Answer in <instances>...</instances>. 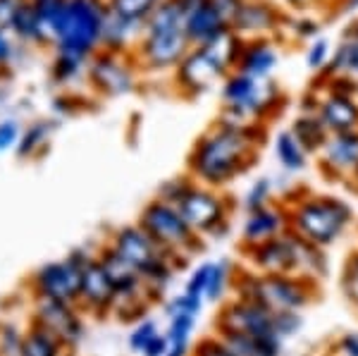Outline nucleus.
<instances>
[{"mask_svg": "<svg viewBox=\"0 0 358 356\" xmlns=\"http://www.w3.org/2000/svg\"><path fill=\"white\" fill-rule=\"evenodd\" d=\"M268 141V124H229L217 120L196 139L189 153V177L224 192L253 168Z\"/></svg>", "mask_w": 358, "mask_h": 356, "instance_id": "nucleus-1", "label": "nucleus"}, {"mask_svg": "<svg viewBox=\"0 0 358 356\" xmlns=\"http://www.w3.org/2000/svg\"><path fill=\"white\" fill-rule=\"evenodd\" d=\"M158 199L179 211L187 225L203 239H224L234 229V199L229 194L199 185L194 177H177L160 187Z\"/></svg>", "mask_w": 358, "mask_h": 356, "instance_id": "nucleus-2", "label": "nucleus"}, {"mask_svg": "<svg viewBox=\"0 0 358 356\" xmlns=\"http://www.w3.org/2000/svg\"><path fill=\"white\" fill-rule=\"evenodd\" d=\"M282 204L289 213V229L306 242L330 249L344 237L356 222V213L349 201L332 194H313L294 187Z\"/></svg>", "mask_w": 358, "mask_h": 356, "instance_id": "nucleus-3", "label": "nucleus"}, {"mask_svg": "<svg viewBox=\"0 0 358 356\" xmlns=\"http://www.w3.org/2000/svg\"><path fill=\"white\" fill-rule=\"evenodd\" d=\"M220 115L217 120L229 124H270L287 108V96L275 79L248 77L244 72H229L220 84Z\"/></svg>", "mask_w": 358, "mask_h": 356, "instance_id": "nucleus-4", "label": "nucleus"}, {"mask_svg": "<svg viewBox=\"0 0 358 356\" xmlns=\"http://www.w3.org/2000/svg\"><path fill=\"white\" fill-rule=\"evenodd\" d=\"M194 45L184 29V15L177 0H160L143 24V34L134 50L136 65L148 72H175Z\"/></svg>", "mask_w": 358, "mask_h": 356, "instance_id": "nucleus-5", "label": "nucleus"}, {"mask_svg": "<svg viewBox=\"0 0 358 356\" xmlns=\"http://www.w3.org/2000/svg\"><path fill=\"white\" fill-rule=\"evenodd\" d=\"M241 45L244 38L236 36L234 31L222 34L208 45H194L172 72L179 94L184 99H201L217 84H222L239 62Z\"/></svg>", "mask_w": 358, "mask_h": 356, "instance_id": "nucleus-6", "label": "nucleus"}, {"mask_svg": "<svg viewBox=\"0 0 358 356\" xmlns=\"http://www.w3.org/2000/svg\"><path fill=\"white\" fill-rule=\"evenodd\" d=\"M108 13V0H67L50 34L55 41V53L89 62L103 48V27Z\"/></svg>", "mask_w": 358, "mask_h": 356, "instance_id": "nucleus-7", "label": "nucleus"}, {"mask_svg": "<svg viewBox=\"0 0 358 356\" xmlns=\"http://www.w3.org/2000/svg\"><path fill=\"white\" fill-rule=\"evenodd\" d=\"M317 283L306 280L301 275H258L248 268H239L234 280V297L253 299L277 311H299L308 308L317 297Z\"/></svg>", "mask_w": 358, "mask_h": 356, "instance_id": "nucleus-8", "label": "nucleus"}, {"mask_svg": "<svg viewBox=\"0 0 358 356\" xmlns=\"http://www.w3.org/2000/svg\"><path fill=\"white\" fill-rule=\"evenodd\" d=\"M113 249L124 258L129 266H134L143 278L148 297H160L170 287L172 275L177 271V258L170 256L151 234L141 225L120 227L113 239Z\"/></svg>", "mask_w": 358, "mask_h": 356, "instance_id": "nucleus-9", "label": "nucleus"}, {"mask_svg": "<svg viewBox=\"0 0 358 356\" xmlns=\"http://www.w3.org/2000/svg\"><path fill=\"white\" fill-rule=\"evenodd\" d=\"M138 225L158 242L170 256L177 261L187 263L189 258L201 254L206 249V239L199 237L192 227L187 225L179 211L163 199H155L141 211Z\"/></svg>", "mask_w": 358, "mask_h": 356, "instance_id": "nucleus-10", "label": "nucleus"}, {"mask_svg": "<svg viewBox=\"0 0 358 356\" xmlns=\"http://www.w3.org/2000/svg\"><path fill=\"white\" fill-rule=\"evenodd\" d=\"M86 77H89L91 89L106 99L127 96L136 86V60L134 55L98 50L89 60Z\"/></svg>", "mask_w": 358, "mask_h": 356, "instance_id": "nucleus-11", "label": "nucleus"}, {"mask_svg": "<svg viewBox=\"0 0 358 356\" xmlns=\"http://www.w3.org/2000/svg\"><path fill=\"white\" fill-rule=\"evenodd\" d=\"M215 332L217 335H222V332H244V335L253 337L277 335L275 313L253 299L232 297V299L220 304V311L215 315Z\"/></svg>", "mask_w": 358, "mask_h": 356, "instance_id": "nucleus-12", "label": "nucleus"}, {"mask_svg": "<svg viewBox=\"0 0 358 356\" xmlns=\"http://www.w3.org/2000/svg\"><path fill=\"white\" fill-rule=\"evenodd\" d=\"M239 254L246 258L248 271L258 275H296L299 237L289 229L263 244L239 249Z\"/></svg>", "mask_w": 358, "mask_h": 356, "instance_id": "nucleus-13", "label": "nucleus"}, {"mask_svg": "<svg viewBox=\"0 0 358 356\" xmlns=\"http://www.w3.org/2000/svg\"><path fill=\"white\" fill-rule=\"evenodd\" d=\"M317 172L327 182L351 185L358 172V129L344 134H330V139L317 153Z\"/></svg>", "mask_w": 358, "mask_h": 356, "instance_id": "nucleus-14", "label": "nucleus"}, {"mask_svg": "<svg viewBox=\"0 0 358 356\" xmlns=\"http://www.w3.org/2000/svg\"><path fill=\"white\" fill-rule=\"evenodd\" d=\"M287 17L289 15L273 0H244L232 24V31L244 41L248 38H280Z\"/></svg>", "mask_w": 358, "mask_h": 356, "instance_id": "nucleus-15", "label": "nucleus"}, {"mask_svg": "<svg viewBox=\"0 0 358 356\" xmlns=\"http://www.w3.org/2000/svg\"><path fill=\"white\" fill-rule=\"evenodd\" d=\"M38 292L45 299L62 301V304H79L82 301V268L77 258L69 256L65 261H55L43 266L36 275Z\"/></svg>", "mask_w": 358, "mask_h": 356, "instance_id": "nucleus-16", "label": "nucleus"}, {"mask_svg": "<svg viewBox=\"0 0 358 356\" xmlns=\"http://www.w3.org/2000/svg\"><path fill=\"white\" fill-rule=\"evenodd\" d=\"M285 232H289V213H287V206L277 201L261 211L244 213V220L239 225V249L263 244Z\"/></svg>", "mask_w": 358, "mask_h": 356, "instance_id": "nucleus-17", "label": "nucleus"}, {"mask_svg": "<svg viewBox=\"0 0 358 356\" xmlns=\"http://www.w3.org/2000/svg\"><path fill=\"white\" fill-rule=\"evenodd\" d=\"M72 256L77 258L79 268H82V304H86L96 313H106L117 306V292H115L101 261L82 254V251H74Z\"/></svg>", "mask_w": 358, "mask_h": 356, "instance_id": "nucleus-18", "label": "nucleus"}, {"mask_svg": "<svg viewBox=\"0 0 358 356\" xmlns=\"http://www.w3.org/2000/svg\"><path fill=\"white\" fill-rule=\"evenodd\" d=\"M36 318H38V328L50 332L60 344L74 347V344L82 342L84 323H82V318H79V313L74 311L72 304H62V301H53V299L41 297V299H38Z\"/></svg>", "mask_w": 358, "mask_h": 356, "instance_id": "nucleus-19", "label": "nucleus"}, {"mask_svg": "<svg viewBox=\"0 0 358 356\" xmlns=\"http://www.w3.org/2000/svg\"><path fill=\"white\" fill-rule=\"evenodd\" d=\"M317 118L327 127L330 134H344V131L358 129V99L356 96H342L332 91L317 89Z\"/></svg>", "mask_w": 358, "mask_h": 356, "instance_id": "nucleus-20", "label": "nucleus"}, {"mask_svg": "<svg viewBox=\"0 0 358 356\" xmlns=\"http://www.w3.org/2000/svg\"><path fill=\"white\" fill-rule=\"evenodd\" d=\"M277 41L280 38H248V41H244L239 53V62H236L234 70L244 72L248 77L273 79L282 62L280 43Z\"/></svg>", "mask_w": 358, "mask_h": 356, "instance_id": "nucleus-21", "label": "nucleus"}, {"mask_svg": "<svg viewBox=\"0 0 358 356\" xmlns=\"http://www.w3.org/2000/svg\"><path fill=\"white\" fill-rule=\"evenodd\" d=\"M98 261H101V266L106 268L108 278H110L115 292H117V304L138 301L143 294H146L143 278L138 275L134 266H129V263L113 249V246H108V249L98 256Z\"/></svg>", "mask_w": 358, "mask_h": 356, "instance_id": "nucleus-22", "label": "nucleus"}, {"mask_svg": "<svg viewBox=\"0 0 358 356\" xmlns=\"http://www.w3.org/2000/svg\"><path fill=\"white\" fill-rule=\"evenodd\" d=\"M184 29H187V36L192 45H208L215 38H220L222 34L232 31L220 15L215 13V8L210 5V0H203L196 10H192L184 17Z\"/></svg>", "mask_w": 358, "mask_h": 356, "instance_id": "nucleus-23", "label": "nucleus"}, {"mask_svg": "<svg viewBox=\"0 0 358 356\" xmlns=\"http://www.w3.org/2000/svg\"><path fill=\"white\" fill-rule=\"evenodd\" d=\"M141 34L143 24H136V22H129L115 13H108L106 27H103V50L134 55Z\"/></svg>", "mask_w": 358, "mask_h": 356, "instance_id": "nucleus-24", "label": "nucleus"}, {"mask_svg": "<svg viewBox=\"0 0 358 356\" xmlns=\"http://www.w3.org/2000/svg\"><path fill=\"white\" fill-rule=\"evenodd\" d=\"M273 153L285 175H301L308 170L310 158H313L292 129H280L273 136Z\"/></svg>", "mask_w": 358, "mask_h": 356, "instance_id": "nucleus-25", "label": "nucleus"}, {"mask_svg": "<svg viewBox=\"0 0 358 356\" xmlns=\"http://www.w3.org/2000/svg\"><path fill=\"white\" fill-rule=\"evenodd\" d=\"M220 337L229 344V349H232L236 356H282L285 354V340H280L277 335L253 337V335H244V332H222Z\"/></svg>", "mask_w": 358, "mask_h": 356, "instance_id": "nucleus-26", "label": "nucleus"}, {"mask_svg": "<svg viewBox=\"0 0 358 356\" xmlns=\"http://www.w3.org/2000/svg\"><path fill=\"white\" fill-rule=\"evenodd\" d=\"M299 237V234H296ZM296 275L306 280H313L320 285L322 280L330 275V258H327V249L306 242L299 237V261H296Z\"/></svg>", "mask_w": 358, "mask_h": 356, "instance_id": "nucleus-27", "label": "nucleus"}, {"mask_svg": "<svg viewBox=\"0 0 358 356\" xmlns=\"http://www.w3.org/2000/svg\"><path fill=\"white\" fill-rule=\"evenodd\" d=\"M289 129L296 134V139L303 143L310 156H317L327 139H330V131L322 124V120L317 118V113H299Z\"/></svg>", "mask_w": 358, "mask_h": 356, "instance_id": "nucleus-28", "label": "nucleus"}, {"mask_svg": "<svg viewBox=\"0 0 358 356\" xmlns=\"http://www.w3.org/2000/svg\"><path fill=\"white\" fill-rule=\"evenodd\" d=\"M330 74H339V77H349L351 82L358 84V38L344 34L339 43L332 50V60L322 74L317 77H330Z\"/></svg>", "mask_w": 358, "mask_h": 356, "instance_id": "nucleus-29", "label": "nucleus"}, {"mask_svg": "<svg viewBox=\"0 0 358 356\" xmlns=\"http://www.w3.org/2000/svg\"><path fill=\"white\" fill-rule=\"evenodd\" d=\"M239 268L234 266L229 258H220V261H213L210 280H208L206 290V301L208 304H222L227 301V294L234 290V280Z\"/></svg>", "mask_w": 358, "mask_h": 356, "instance_id": "nucleus-30", "label": "nucleus"}, {"mask_svg": "<svg viewBox=\"0 0 358 356\" xmlns=\"http://www.w3.org/2000/svg\"><path fill=\"white\" fill-rule=\"evenodd\" d=\"M10 31H13L20 41H27V43H43V41H48V38H50L31 0H29L24 8L17 13L13 27H10Z\"/></svg>", "mask_w": 358, "mask_h": 356, "instance_id": "nucleus-31", "label": "nucleus"}, {"mask_svg": "<svg viewBox=\"0 0 358 356\" xmlns=\"http://www.w3.org/2000/svg\"><path fill=\"white\" fill-rule=\"evenodd\" d=\"M320 29H322V22L317 20L315 15L310 13H299V15H289L285 22V29H282V38H287L289 34V41H315L320 36Z\"/></svg>", "mask_w": 358, "mask_h": 356, "instance_id": "nucleus-32", "label": "nucleus"}, {"mask_svg": "<svg viewBox=\"0 0 358 356\" xmlns=\"http://www.w3.org/2000/svg\"><path fill=\"white\" fill-rule=\"evenodd\" d=\"M275 194H277V185L273 177H258V180L246 189L244 199H241V211L251 213V211H261L265 206H273Z\"/></svg>", "mask_w": 358, "mask_h": 356, "instance_id": "nucleus-33", "label": "nucleus"}, {"mask_svg": "<svg viewBox=\"0 0 358 356\" xmlns=\"http://www.w3.org/2000/svg\"><path fill=\"white\" fill-rule=\"evenodd\" d=\"M158 3L160 0H108V8H110V13L124 17V20L146 24V20L158 8Z\"/></svg>", "mask_w": 358, "mask_h": 356, "instance_id": "nucleus-34", "label": "nucleus"}, {"mask_svg": "<svg viewBox=\"0 0 358 356\" xmlns=\"http://www.w3.org/2000/svg\"><path fill=\"white\" fill-rule=\"evenodd\" d=\"M60 347L62 344L50 332L36 328L22 342V356H60Z\"/></svg>", "mask_w": 358, "mask_h": 356, "instance_id": "nucleus-35", "label": "nucleus"}, {"mask_svg": "<svg viewBox=\"0 0 358 356\" xmlns=\"http://www.w3.org/2000/svg\"><path fill=\"white\" fill-rule=\"evenodd\" d=\"M332 43L327 41L325 36H317L315 41L308 43V48H306V67H308L310 72L315 74H322L330 67V60H332Z\"/></svg>", "mask_w": 358, "mask_h": 356, "instance_id": "nucleus-36", "label": "nucleus"}, {"mask_svg": "<svg viewBox=\"0 0 358 356\" xmlns=\"http://www.w3.org/2000/svg\"><path fill=\"white\" fill-rule=\"evenodd\" d=\"M203 299H199V297L194 294H187V292H182V294L172 297V299L165 301L163 311L167 315V320L170 318H179V315H194V318H199L201 311H203Z\"/></svg>", "mask_w": 358, "mask_h": 356, "instance_id": "nucleus-37", "label": "nucleus"}, {"mask_svg": "<svg viewBox=\"0 0 358 356\" xmlns=\"http://www.w3.org/2000/svg\"><path fill=\"white\" fill-rule=\"evenodd\" d=\"M339 290L346 297L349 304H358V249L351 251L346 256L344 266H342V275H339Z\"/></svg>", "mask_w": 358, "mask_h": 356, "instance_id": "nucleus-38", "label": "nucleus"}, {"mask_svg": "<svg viewBox=\"0 0 358 356\" xmlns=\"http://www.w3.org/2000/svg\"><path fill=\"white\" fill-rule=\"evenodd\" d=\"M84 67H89V62H82L77 57H69L62 53H55L53 65H50V74L57 84H69L84 72Z\"/></svg>", "mask_w": 358, "mask_h": 356, "instance_id": "nucleus-39", "label": "nucleus"}, {"mask_svg": "<svg viewBox=\"0 0 358 356\" xmlns=\"http://www.w3.org/2000/svg\"><path fill=\"white\" fill-rule=\"evenodd\" d=\"M194 330H196L194 315H179V318H170L165 335H167V340H170V344H192Z\"/></svg>", "mask_w": 358, "mask_h": 356, "instance_id": "nucleus-40", "label": "nucleus"}, {"mask_svg": "<svg viewBox=\"0 0 358 356\" xmlns=\"http://www.w3.org/2000/svg\"><path fill=\"white\" fill-rule=\"evenodd\" d=\"M303 330V313L299 311H277L275 313V332L282 340L296 337Z\"/></svg>", "mask_w": 358, "mask_h": 356, "instance_id": "nucleus-41", "label": "nucleus"}, {"mask_svg": "<svg viewBox=\"0 0 358 356\" xmlns=\"http://www.w3.org/2000/svg\"><path fill=\"white\" fill-rule=\"evenodd\" d=\"M50 131H53V124H50V122H36V124H31L27 134L22 136L20 156H27V153H34L36 148L45 146V141H48Z\"/></svg>", "mask_w": 358, "mask_h": 356, "instance_id": "nucleus-42", "label": "nucleus"}, {"mask_svg": "<svg viewBox=\"0 0 358 356\" xmlns=\"http://www.w3.org/2000/svg\"><path fill=\"white\" fill-rule=\"evenodd\" d=\"M210 271H213V261L199 263V266L192 271V275H189L187 285H184V292L206 301V290H208V280H210Z\"/></svg>", "mask_w": 358, "mask_h": 356, "instance_id": "nucleus-43", "label": "nucleus"}, {"mask_svg": "<svg viewBox=\"0 0 358 356\" xmlns=\"http://www.w3.org/2000/svg\"><path fill=\"white\" fill-rule=\"evenodd\" d=\"M31 3H34V8H36L45 31H48V36H50L55 24H57V20H60L62 10H65L67 0H31Z\"/></svg>", "mask_w": 358, "mask_h": 356, "instance_id": "nucleus-44", "label": "nucleus"}, {"mask_svg": "<svg viewBox=\"0 0 358 356\" xmlns=\"http://www.w3.org/2000/svg\"><path fill=\"white\" fill-rule=\"evenodd\" d=\"M192 356H236L220 335H206L194 344Z\"/></svg>", "mask_w": 358, "mask_h": 356, "instance_id": "nucleus-45", "label": "nucleus"}, {"mask_svg": "<svg viewBox=\"0 0 358 356\" xmlns=\"http://www.w3.org/2000/svg\"><path fill=\"white\" fill-rule=\"evenodd\" d=\"M158 332L160 330H158V323H155V320H151V318L141 320V323H138L129 335V349H134V352L141 354L143 347H146V344L151 342Z\"/></svg>", "mask_w": 358, "mask_h": 356, "instance_id": "nucleus-46", "label": "nucleus"}, {"mask_svg": "<svg viewBox=\"0 0 358 356\" xmlns=\"http://www.w3.org/2000/svg\"><path fill=\"white\" fill-rule=\"evenodd\" d=\"M285 8H289L292 13H322V10H337L339 0H282Z\"/></svg>", "mask_w": 358, "mask_h": 356, "instance_id": "nucleus-47", "label": "nucleus"}, {"mask_svg": "<svg viewBox=\"0 0 358 356\" xmlns=\"http://www.w3.org/2000/svg\"><path fill=\"white\" fill-rule=\"evenodd\" d=\"M210 5L215 8V13L224 20V24L232 29L236 15H239L241 5H244V0H210Z\"/></svg>", "mask_w": 358, "mask_h": 356, "instance_id": "nucleus-48", "label": "nucleus"}, {"mask_svg": "<svg viewBox=\"0 0 358 356\" xmlns=\"http://www.w3.org/2000/svg\"><path fill=\"white\" fill-rule=\"evenodd\" d=\"M29 3V0H0V29H10L15 22L17 13Z\"/></svg>", "mask_w": 358, "mask_h": 356, "instance_id": "nucleus-49", "label": "nucleus"}, {"mask_svg": "<svg viewBox=\"0 0 358 356\" xmlns=\"http://www.w3.org/2000/svg\"><path fill=\"white\" fill-rule=\"evenodd\" d=\"M332 349L337 356H358V332H342L337 337V342L332 344Z\"/></svg>", "mask_w": 358, "mask_h": 356, "instance_id": "nucleus-50", "label": "nucleus"}, {"mask_svg": "<svg viewBox=\"0 0 358 356\" xmlns=\"http://www.w3.org/2000/svg\"><path fill=\"white\" fill-rule=\"evenodd\" d=\"M17 139H20V124H17L15 120H10V122L0 124V151H5V148L15 146Z\"/></svg>", "mask_w": 358, "mask_h": 356, "instance_id": "nucleus-51", "label": "nucleus"}, {"mask_svg": "<svg viewBox=\"0 0 358 356\" xmlns=\"http://www.w3.org/2000/svg\"><path fill=\"white\" fill-rule=\"evenodd\" d=\"M167 349H170V340H167V335L165 332H158V335L153 337L151 342L143 347V356H165L167 354Z\"/></svg>", "mask_w": 358, "mask_h": 356, "instance_id": "nucleus-52", "label": "nucleus"}, {"mask_svg": "<svg viewBox=\"0 0 358 356\" xmlns=\"http://www.w3.org/2000/svg\"><path fill=\"white\" fill-rule=\"evenodd\" d=\"M15 57V45L10 41L8 36H5V31L0 29V65H5V62H10Z\"/></svg>", "mask_w": 358, "mask_h": 356, "instance_id": "nucleus-53", "label": "nucleus"}, {"mask_svg": "<svg viewBox=\"0 0 358 356\" xmlns=\"http://www.w3.org/2000/svg\"><path fill=\"white\" fill-rule=\"evenodd\" d=\"M192 344H170L165 356H192Z\"/></svg>", "mask_w": 358, "mask_h": 356, "instance_id": "nucleus-54", "label": "nucleus"}, {"mask_svg": "<svg viewBox=\"0 0 358 356\" xmlns=\"http://www.w3.org/2000/svg\"><path fill=\"white\" fill-rule=\"evenodd\" d=\"M339 13H358V0H339Z\"/></svg>", "mask_w": 358, "mask_h": 356, "instance_id": "nucleus-55", "label": "nucleus"}, {"mask_svg": "<svg viewBox=\"0 0 358 356\" xmlns=\"http://www.w3.org/2000/svg\"><path fill=\"white\" fill-rule=\"evenodd\" d=\"M344 34H349V36H354V38H358V17L354 22H351L349 27H346V31Z\"/></svg>", "mask_w": 358, "mask_h": 356, "instance_id": "nucleus-56", "label": "nucleus"}, {"mask_svg": "<svg viewBox=\"0 0 358 356\" xmlns=\"http://www.w3.org/2000/svg\"><path fill=\"white\" fill-rule=\"evenodd\" d=\"M351 185H354V187L358 189V172H356V175H354V180H351Z\"/></svg>", "mask_w": 358, "mask_h": 356, "instance_id": "nucleus-57", "label": "nucleus"}, {"mask_svg": "<svg viewBox=\"0 0 358 356\" xmlns=\"http://www.w3.org/2000/svg\"><path fill=\"white\" fill-rule=\"evenodd\" d=\"M354 308H356V313H358V304H356V306H354Z\"/></svg>", "mask_w": 358, "mask_h": 356, "instance_id": "nucleus-58", "label": "nucleus"}]
</instances>
